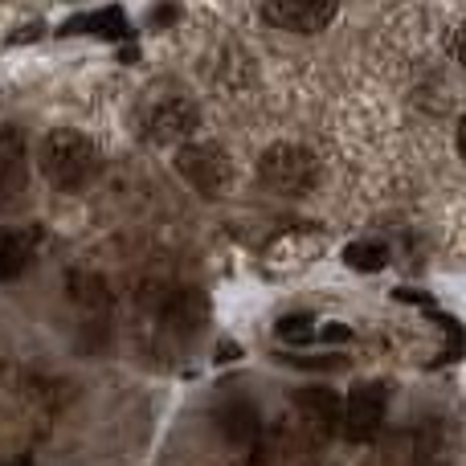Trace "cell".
<instances>
[{
  "instance_id": "obj_15",
  "label": "cell",
  "mask_w": 466,
  "mask_h": 466,
  "mask_svg": "<svg viewBox=\"0 0 466 466\" xmlns=\"http://www.w3.org/2000/svg\"><path fill=\"white\" fill-rule=\"evenodd\" d=\"M348 336H352L348 328H323V339H348Z\"/></svg>"
},
{
  "instance_id": "obj_5",
  "label": "cell",
  "mask_w": 466,
  "mask_h": 466,
  "mask_svg": "<svg viewBox=\"0 0 466 466\" xmlns=\"http://www.w3.org/2000/svg\"><path fill=\"white\" fill-rule=\"evenodd\" d=\"M385 385H356L344 401V434L352 442H372L385 426Z\"/></svg>"
},
{
  "instance_id": "obj_1",
  "label": "cell",
  "mask_w": 466,
  "mask_h": 466,
  "mask_svg": "<svg viewBox=\"0 0 466 466\" xmlns=\"http://www.w3.org/2000/svg\"><path fill=\"white\" fill-rule=\"evenodd\" d=\"M41 172L54 188L62 193H74V188L90 185L98 172V147L90 136L70 127H57L41 139Z\"/></svg>"
},
{
  "instance_id": "obj_11",
  "label": "cell",
  "mask_w": 466,
  "mask_h": 466,
  "mask_svg": "<svg viewBox=\"0 0 466 466\" xmlns=\"http://www.w3.org/2000/svg\"><path fill=\"white\" fill-rule=\"evenodd\" d=\"M344 262L352 266V270H385L389 262V246L377 238H364V241H352V246L344 249Z\"/></svg>"
},
{
  "instance_id": "obj_10",
  "label": "cell",
  "mask_w": 466,
  "mask_h": 466,
  "mask_svg": "<svg viewBox=\"0 0 466 466\" xmlns=\"http://www.w3.org/2000/svg\"><path fill=\"white\" fill-rule=\"evenodd\" d=\"M29 258H33V246L21 229H0V282L21 279Z\"/></svg>"
},
{
  "instance_id": "obj_8",
  "label": "cell",
  "mask_w": 466,
  "mask_h": 466,
  "mask_svg": "<svg viewBox=\"0 0 466 466\" xmlns=\"http://www.w3.org/2000/svg\"><path fill=\"white\" fill-rule=\"evenodd\" d=\"M218 426L233 446H246V442L258 438V410L249 401H229V405H221Z\"/></svg>"
},
{
  "instance_id": "obj_3",
  "label": "cell",
  "mask_w": 466,
  "mask_h": 466,
  "mask_svg": "<svg viewBox=\"0 0 466 466\" xmlns=\"http://www.w3.org/2000/svg\"><path fill=\"white\" fill-rule=\"evenodd\" d=\"M139 123H144V136L156 139V144H180L197 127V106L193 98L177 95V90H164V95L144 103Z\"/></svg>"
},
{
  "instance_id": "obj_12",
  "label": "cell",
  "mask_w": 466,
  "mask_h": 466,
  "mask_svg": "<svg viewBox=\"0 0 466 466\" xmlns=\"http://www.w3.org/2000/svg\"><path fill=\"white\" fill-rule=\"evenodd\" d=\"M25 172H21V156L13 147H0V201H8L13 193H21Z\"/></svg>"
},
{
  "instance_id": "obj_16",
  "label": "cell",
  "mask_w": 466,
  "mask_h": 466,
  "mask_svg": "<svg viewBox=\"0 0 466 466\" xmlns=\"http://www.w3.org/2000/svg\"><path fill=\"white\" fill-rule=\"evenodd\" d=\"M459 62L466 66V25H462V29H459Z\"/></svg>"
},
{
  "instance_id": "obj_2",
  "label": "cell",
  "mask_w": 466,
  "mask_h": 466,
  "mask_svg": "<svg viewBox=\"0 0 466 466\" xmlns=\"http://www.w3.org/2000/svg\"><path fill=\"white\" fill-rule=\"evenodd\" d=\"M258 177L279 197H307L319 185V160L299 144H274L270 152L258 160Z\"/></svg>"
},
{
  "instance_id": "obj_9",
  "label": "cell",
  "mask_w": 466,
  "mask_h": 466,
  "mask_svg": "<svg viewBox=\"0 0 466 466\" xmlns=\"http://www.w3.org/2000/svg\"><path fill=\"white\" fill-rule=\"evenodd\" d=\"M66 37H74V33H98V37H127V16H123V8H98V13H86L78 16V21H66L62 25Z\"/></svg>"
},
{
  "instance_id": "obj_14",
  "label": "cell",
  "mask_w": 466,
  "mask_h": 466,
  "mask_svg": "<svg viewBox=\"0 0 466 466\" xmlns=\"http://www.w3.org/2000/svg\"><path fill=\"white\" fill-rule=\"evenodd\" d=\"M279 339H287V344H311L315 339L311 315H287V319H279Z\"/></svg>"
},
{
  "instance_id": "obj_13",
  "label": "cell",
  "mask_w": 466,
  "mask_h": 466,
  "mask_svg": "<svg viewBox=\"0 0 466 466\" xmlns=\"http://www.w3.org/2000/svg\"><path fill=\"white\" fill-rule=\"evenodd\" d=\"M168 323H177V328H201L205 323V303L197 295H180L177 303L168 307Z\"/></svg>"
},
{
  "instance_id": "obj_17",
  "label": "cell",
  "mask_w": 466,
  "mask_h": 466,
  "mask_svg": "<svg viewBox=\"0 0 466 466\" xmlns=\"http://www.w3.org/2000/svg\"><path fill=\"white\" fill-rule=\"evenodd\" d=\"M459 152H462V160H466V119L459 123Z\"/></svg>"
},
{
  "instance_id": "obj_7",
  "label": "cell",
  "mask_w": 466,
  "mask_h": 466,
  "mask_svg": "<svg viewBox=\"0 0 466 466\" xmlns=\"http://www.w3.org/2000/svg\"><path fill=\"white\" fill-rule=\"evenodd\" d=\"M295 405L303 410V418L311 421V430H319V434H331V430L344 421L339 397L331 393V389H303V393H295Z\"/></svg>"
},
{
  "instance_id": "obj_18",
  "label": "cell",
  "mask_w": 466,
  "mask_h": 466,
  "mask_svg": "<svg viewBox=\"0 0 466 466\" xmlns=\"http://www.w3.org/2000/svg\"><path fill=\"white\" fill-rule=\"evenodd\" d=\"M5 466H33L29 459H13V462H5Z\"/></svg>"
},
{
  "instance_id": "obj_4",
  "label": "cell",
  "mask_w": 466,
  "mask_h": 466,
  "mask_svg": "<svg viewBox=\"0 0 466 466\" xmlns=\"http://www.w3.org/2000/svg\"><path fill=\"white\" fill-rule=\"evenodd\" d=\"M177 168L205 197H221L233 180V164L218 144H185L177 152Z\"/></svg>"
},
{
  "instance_id": "obj_6",
  "label": "cell",
  "mask_w": 466,
  "mask_h": 466,
  "mask_svg": "<svg viewBox=\"0 0 466 466\" xmlns=\"http://www.w3.org/2000/svg\"><path fill=\"white\" fill-rule=\"evenodd\" d=\"M339 0H266V21L290 33H319L331 25Z\"/></svg>"
}]
</instances>
